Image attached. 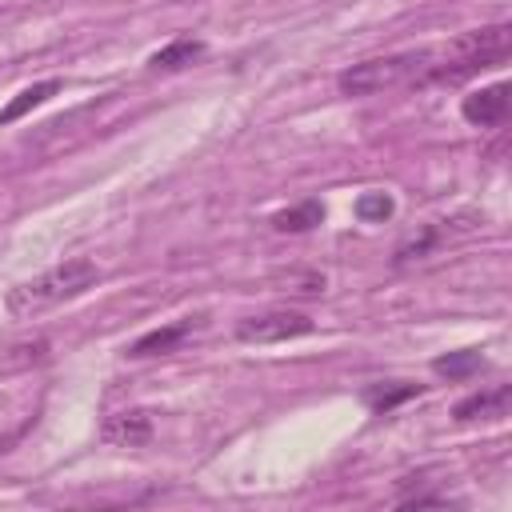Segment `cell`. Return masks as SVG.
Here are the masks:
<instances>
[{
    "mask_svg": "<svg viewBox=\"0 0 512 512\" xmlns=\"http://www.w3.org/2000/svg\"><path fill=\"white\" fill-rule=\"evenodd\" d=\"M96 280H100V268L92 260H84V256H72L64 264H56V268H48V272L16 284L8 292V312L12 316H36L44 308H56V304L88 292Z\"/></svg>",
    "mask_w": 512,
    "mask_h": 512,
    "instance_id": "cell-1",
    "label": "cell"
},
{
    "mask_svg": "<svg viewBox=\"0 0 512 512\" xmlns=\"http://www.w3.org/2000/svg\"><path fill=\"white\" fill-rule=\"evenodd\" d=\"M512 52V28L508 24H492V28H476V32H464L456 36L448 48H444V64H436L432 56V68L424 80H464L480 68H492V64H504Z\"/></svg>",
    "mask_w": 512,
    "mask_h": 512,
    "instance_id": "cell-2",
    "label": "cell"
},
{
    "mask_svg": "<svg viewBox=\"0 0 512 512\" xmlns=\"http://www.w3.org/2000/svg\"><path fill=\"white\" fill-rule=\"evenodd\" d=\"M432 68V52H392V56H376V60H360L352 68H344L336 76V88L344 96H376L384 88H400L412 80H424Z\"/></svg>",
    "mask_w": 512,
    "mask_h": 512,
    "instance_id": "cell-3",
    "label": "cell"
},
{
    "mask_svg": "<svg viewBox=\"0 0 512 512\" xmlns=\"http://www.w3.org/2000/svg\"><path fill=\"white\" fill-rule=\"evenodd\" d=\"M308 332H312V316L292 312V308L256 312V316H244L236 324V336L244 344H280V340H296V336H308Z\"/></svg>",
    "mask_w": 512,
    "mask_h": 512,
    "instance_id": "cell-4",
    "label": "cell"
},
{
    "mask_svg": "<svg viewBox=\"0 0 512 512\" xmlns=\"http://www.w3.org/2000/svg\"><path fill=\"white\" fill-rule=\"evenodd\" d=\"M508 104H512V88L500 80V84H488V88H480V92H468L464 104H460V112H464L468 124L492 128V124H500V120L508 116Z\"/></svg>",
    "mask_w": 512,
    "mask_h": 512,
    "instance_id": "cell-5",
    "label": "cell"
},
{
    "mask_svg": "<svg viewBox=\"0 0 512 512\" xmlns=\"http://www.w3.org/2000/svg\"><path fill=\"white\" fill-rule=\"evenodd\" d=\"M100 440H104V444H116V448H140V444L152 440V416L140 412V408H132V412H116V416L104 420Z\"/></svg>",
    "mask_w": 512,
    "mask_h": 512,
    "instance_id": "cell-6",
    "label": "cell"
},
{
    "mask_svg": "<svg viewBox=\"0 0 512 512\" xmlns=\"http://www.w3.org/2000/svg\"><path fill=\"white\" fill-rule=\"evenodd\" d=\"M508 404H512V388H508V384H496V388H484V392L464 396V400L452 408V416H456L460 424H468V420H496V416L508 412Z\"/></svg>",
    "mask_w": 512,
    "mask_h": 512,
    "instance_id": "cell-7",
    "label": "cell"
},
{
    "mask_svg": "<svg viewBox=\"0 0 512 512\" xmlns=\"http://www.w3.org/2000/svg\"><path fill=\"white\" fill-rule=\"evenodd\" d=\"M192 328H196V320H192V316H188V320H176V324H164V328H152V332H144L140 340H132V344H128V356L144 360V356H164V352H176Z\"/></svg>",
    "mask_w": 512,
    "mask_h": 512,
    "instance_id": "cell-8",
    "label": "cell"
},
{
    "mask_svg": "<svg viewBox=\"0 0 512 512\" xmlns=\"http://www.w3.org/2000/svg\"><path fill=\"white\" fill-rule=\"evenodd\" d=\"M60 92V80H40V84H32V88H24V92H16L4 108H0V124H16L20 116H28L32 108H40L44 100H52Z\"/></svg>",
    "mask_w": 512,
    "mask_h": 512,
    "instance_id": "cell-9",
    "label": "cell"
},
{
    "mask_svg": "<svg viewBox=\"0 0 512 512\" xmlns=\"http://www.w3.org/2000/svg\"><path fill=\"white\" fill-rule=\"evenodd\" d=\"M200 56H204V44H200V40H172V44H164L160 52L148 56V68H152V72H176V68H188V64L200 60Z\"/></svg>",
    "mask_w": 512,
    "mask_h": 512,
    "instance_id": "cell-10",
    "label": "cell"
},
{
    "mask_svg": "<svg viewBox=\"0 0 512 512\" xmlns=\"http://www.w3.org/2000/svg\"><path fill=\"white\" fill-rule=\"evenodd\" d=\"M420 392V384H408V380H380V384H368L364 388V404L372 412H392L396 404L412 400Z\"/></svg>",
    "mask_w": 512,
    "mask_h": 512,
    "instance_id": "cell-11",
    "label": "cell"
},
{
    "mask_svg": "<svg viewBox=\"0 0 512 512\" xmlns=\"http://www.w3.org/2000/svg\"><path fill=\"white\" fill-rule=\"evenodd\" d=\"M320 220H324L320 200H304V204H296V208L276 212V216H272V228H276V232H308V228H316Z\"/></svg>",
    "mask_w": 512,
    "mask_h": 512,
    "instance_id": "cell-12",
    "label": "cell"
},
{
    "mask_svg": "<svg viewBox=\"0 0 512 512\" xmlns=\"http://www.w3.org/2000/svg\"><path fill=\"white\" fill-rule=\"evenodd\" d=\"M484 368V356L476 348H464V352H448V356H436L432 360V372L436 376H448V380H468L472 372Z\"/></svg>",
    "mask_w": 512,
    "mask_h": 512,
    "instance_id": "cell-13",
    "label": "cell"
},
{
    "mask_svg": "<svg viewBox=\"0 0 512 512\" xmlns=\"http://www.w3.org/2000/svg\"><path fill=\"white\" fill-rule=\"evenodd\" d=\"M392 196L388 192H364L360 200H356V216L360 220H388L392 216Z\"/></svg>",
    "mask_w": 512,
    "mask_h": 512,
    "instance_id": "cell-14",
    "label": "cell"
},
{
    "mask_svg": "<svg viewBox=\"0 0 512 512\" xmlns=\"http://www.w3.org/2000/svg\"><path fill=\"white\" fill-rule=\"evenodd\" d=\"M12 352H16V356H4V360H0V368H4V372L24 368V364H40V360H44V352H48V344H44V340H32V344H16Z\"/></svg>",
    "mask_w": 512,
    "mask_h": 512,
    "instance_id": "cell-15",
    "label": "cell"
},
{
    "mask_svg": "<svg viewBox=\"0 0 512 512\" xmlns=\"http://www.w3.org/2000/svg\"><path fill=\"white\" fill-rule=\"evenodd\" d=\"M12 444H16V436H12V432H0V456H4Z\"/></svg>",
    "mask_w": 512,
    "mask_h": 512,
    "instance_id": "cell-16",
    "label": "cell"
}]
</instances>
